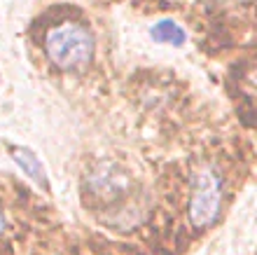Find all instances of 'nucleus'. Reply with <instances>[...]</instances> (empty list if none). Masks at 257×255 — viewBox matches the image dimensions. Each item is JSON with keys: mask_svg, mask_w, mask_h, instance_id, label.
<instances>
[{"mask_svg": "<svg viewBox=\"0 0 257 255\" xmlns=\"http://www.w3.org/2000/svg\"><path fill=\"white\" fill-rule=\"evenodd\" d=\"M12 159L17 161V166L24 171V174L35 183V185H40L42 190L49 188L47 183V174H45V166H42V161L38 159V154L33 152L31 148H24V145H14L12 148Z\"/></svg>", "mask_w": 257, "mask_h": 255, "instance_id": "nucleus-3", "label": "nucleus"}, {"mask_svg": "<svg viewBox=\"0 0 257 255\" xmlns=\"http://www.w3.org/2000/svg\"><path fill=\"white\" fill-rule=\"evenodd\" d=\"M222 204V178L215 168L201 166L192 176V195H190V222L194 227H208L215 222Z\"/></svg>", "mask_w": 257, "mask_h": 255, "instance_id": "nucleus-2", "label": "nucleus"}, {"mask_svg": "<svg viewBox=\"0 0 257 255\" xmlns=\"http://www.w3.org/2000/svg\"><path fill=\"white\" fill-rule=\"evenodd\" d=\"M94 35L80 24H59L45 38L47 59L61 70H82L94 59Z\"/></svg>", "mask_w": 257, "mask_h": 255, "instance_id": "nucleus-1", "label": "nucleus"}, {"mask_svg": "<svg viewBox=\"0 0 257 255\" xmlns=\"http://www.w3.org/2000/svg\"><path fill=\"white\" fill-rule=\"evenodd\" d=\"M3 227H5V218H3V211H0V234H3Z\"/></svg>", "mask_w": 257, "mask_h": 255, "instance_id": "nucleus-5", "label": "nucleus"}, {"mask_svg": "<svg viewBox=\"0 0 257 255\" xmlns=\"http://www.w3.org/2000/svg\"><path fill=\"white\" fill-rule=\"evenodd\" d=\"M150 35L155 38L157 42H166V45H173V47H183L185 40H187V33L183 31V26H178L173 19H162L157 21Z\"/></svg>", "mask_w": 257, "mask_h": 255, "instance_id": "nucleus-4", "label": "nucleus"}]
</instances>
